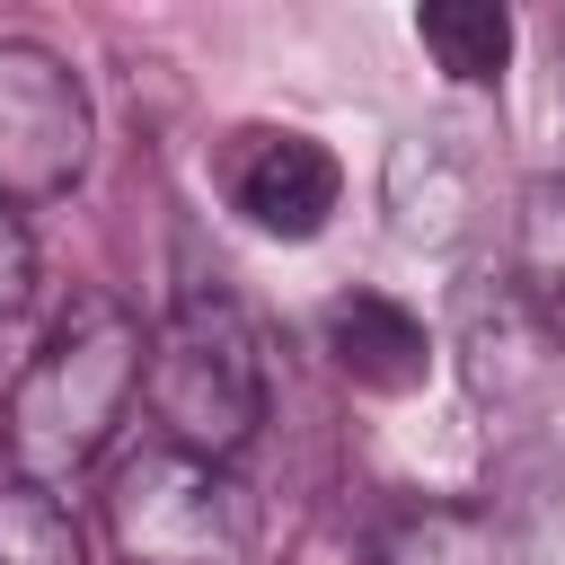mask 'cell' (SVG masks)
<instances>
[{
	"instance_id": "cell-1",
	"label": "cell",
	"mask_w": 565,
	"mask_h": 565,
	"mask_svg": "<svg viewBox=\"0 0 565 565\" xmlns=\"http://www.w3.org/2000/svg\"><path fill=\"white\" fill-rule=\"evenodd\" d=\"M141 362H150V327L124 300H106V291L71 300V318L26 353V371L0 397L9 477L62 494L79 468H97L106 441L124 433L132 397H141Z\"/></svg>"
},
{
	"instance_id": "cell-11",
	"label": "cell",
	"mask_w": 565,
	"mask_h": 565,
	"mask_svg": "<svg viewBox=\"0 0 565 565\" xmlns=\"http://www.w3.org/2000/svg\"><path fill=\"white\" fill-rule=\"evenodd\" d=\"M0 565H88L79 530H71V503L53 486L0 477Z\"/></svg>"
},
{
	"instance_id": "cell-12",
	"label": "cell",
	"mask_w": 565,
	"mask_h": 565,
	"mask_svg": "<svg viewBox=\"0 0 565 565\" xmlns=\"http://www.w3.org/2000/svg\"><path fill=\"white\" fill-rule=\"evenodd\" d=\"M35 300V238L18 221V203H0V318Z\"/></svg>"
},
{
	"instance_id": "cell-4",
	"label": "cell",
	"mask_w": 565,
	"mask_h": 565,
	"mask_svg": "<svg viewBox=\"0 0 565 565\" xmlns=\"http://www.w3.org/2000/svg\"><path fill=\"white\" fill-rule=\"evenodd\" d=\"M88 141L79 71L35 35H0V203H62L88 177Z\"/></svg>"
},
{
	"instance_id": "cell-8",
	"label": "cell",
	"mask_w": 565,
	"mask_h": 565,
	"mask_svg": "<svg viewBox=\"0 0 565 565\" xmlns=\"http://www.w3.org/2000/svg\"><path fill=\"white\" fill-rule=\"evenodd\" d=\"M371 565H521L512 530L477 503H415L380 530V556Z\"/></svg>"
},
{
	"instance_id": "cell-6",
	"label": "cell",
	"mask_w": 565,
	"mask_h": 565,
	"mask_svg": "<svg viewBox=\"0 0 565 565\" xmlns=\"http://www.w3.org/2000/svg\"><path fill=\"white\" fill-rule=\"evenodd\" d=\"M230 203L265 230V238H318L344 203V168L327 141L291 132V124H256L230 150Z\"/></svg>"
},
{
	"instance_id": "cell-3",
	"label": "cell",
	"mask_w": 565,
	"mask_h": 565,
	"mask_svg": "<svg viewBox=\"0 0 565 565\" xmlns=\"http://www.w3.org/2000/svg\"><path fill=\"white\" fill-rule=\"evenodd\" d=\"M106 530L124 565H256V494L230 459L141 441L106 477Z\"/></svg>"
},
{
	"instance_id": "cell-7",
	"label": "cell",
	"mask_w": 565,
	"mask_h": 565,
	"mask_svg": "<svg viewBox=\"0 0 565 565\" xmlns=\"http://www.w3.org/2000/svg\"><path fill=\"white\" fill-rule=\"evenodd\" d=\"M318 344H327V362H335L353 388H380V397H406V388H424V371H433L424 318L397 309L388 291H344V300H327V309H318Z\"/></svg>"
},
{
	"instance_id": "cell-9",
	"label": "cell",
	"mask_w": 565,
	"mask_h": 565,
	"mask_svg": "<svg viewBox=\"0 0 565 565\" xmlns=\"http://www.w3.org/2000/svg\"><path fill=\"white\" fill-rule=\"evenodd\" d=\"M415 35L459 88H486L512 62V9H494V0H433V9H415Z\"/></svg>"
},
{
	"instance_id": "cell-2",
	"label": "cell",
	"mask_w": 565,
	"mask_h": 565,
	"mask_svg": "<svg viewBox=\"0 0 565 565\" xmlns=\"http://www.w3.org/2000/svg\"><path fill=\"white\" fill-rule=\"evenodd\" d=\"M141 397L159 415V441L194 450V459H238L265 424V344L247 327V309L230 291H185L159 327H150V362H141Z\"/></svg>"
},
{
	"instance_id": "cell-10",
	"label": "cell",
	"mask_w": 565,
	"mask_h": 565,
	"mask_svg": "<svg viewBox=\"0 0 565 565\" xmlns=\"http://www.w3.org/2000/svg\"><path fill=\"white\" fill-rule=\"evenodd\" d=\"M512 274H521V300L539 309V327L565 344V177H539V185L521 194Z\"/></svg>"
},
{
	"instance_id": "cell-5",
	"label": "cell",
	"mask_w": 565,
	"mask_h": 565,
	"mask_svg": "<svg viewBox=\"0 0 565 565\" xmlns=\"http://www.w3.org/2000/svg\"><path fill=\"white\" fill-rule=\"evenodd\" d=\"M486 194V132L468 115H433L388 150V221L406 247H450Z\"/></svg>"
}]
</instances>
